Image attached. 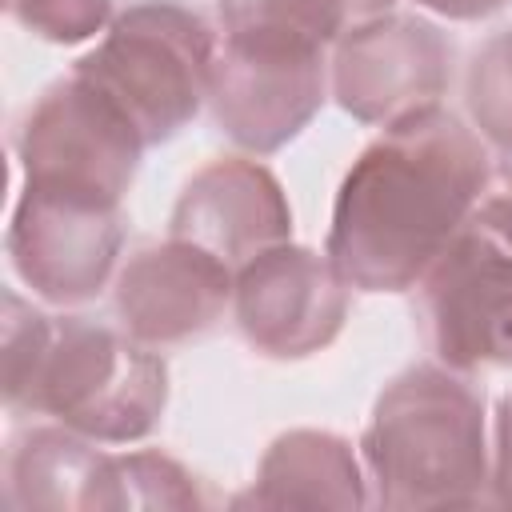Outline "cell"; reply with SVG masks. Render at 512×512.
Here are the masks:
<instances>
[{"mask_svg": "<svg viewBox=\"0 0 512 512\" xmlns=\"http://www.w3.org/2000/svg\"><path fill=\"white\" fill-rule=\"evenodd\" d=\"M52 328H56L52 316L36 312L16 292H4V404L12 412H20L28 388L40 372Z\"/></svg>", "mask_w": 512, "mask_h": 512, "instance_id": "cell-18", "label": "cell"}, {"mask_svg": "<svg viewBox=\"0 0 512 512\" xmlns=\"http://www.w3.org/2000/svg\"><path fill=\"white\" fill-rule=\"evenodd\" d=\"M144 148L148 144L136 124L76 72L52 84L24 112L16 132L24 184L96 196L108 204L124 200Z\"/></svg>", "mask_w": 512, "mask_h": 512, "instance_id": "cell-6", "label": "cell"}, {"mask_svg": "<svg viewBox=\"0 0 512 512\" xmlns=\"http://www.w3.org/2000/svg\"><path fill=\"white\" fill-rule=\"evenodd\" d=\"M168 404V368L148 344L100 320L64 316L20 412H48L96 444L144 440Z\"/></svg>", "mask_w": 512, "mask_h": 512, "instance_id": "cell-4", "label": "cell"}, {"mask_svg": "<svg viewBox=\"0 0 512 512\" xmlns=\"http://www.w3.org/2000/svg\"><path fill=\"white\" fill-rule=\"evenodd\" d=\"M232 312L256 352L304 360L340 336L348 320V280L328 256L288 240L236 268Z\"/></svg>", "mask_w": 512, "mask_h": 512, "instance_id": "cell-10", "label": "cell"}, {"mask_svg": "<svg viewBox=\"0 0 512 512\" xmlns=\"http://www.w3.org/2000/svg\"><path fill=\"white\" fill-rule=\"evenodd\" d=\"M240 508H364L368 480L348 440L296 428L272 440Z\"/></svg>", "mask_w": 512, "mask_h": 512, "instance_id": "cell-13", "label": "cell"}, {"mask_svg": "<svg viewBox=\"0 0 512 512\" xmlns=\"http://www.w3.org/2000/svg\"><path fill=\"white\" fill-rule=\"evenodd\" d=\"M168 236L220 256L232 272L292 240V208L280 180L256 160H212L180 192Z\"/></svg>", "mask_w": 512, "mask_h": 512, "instance_id": "cell-12", "label": "cell"}, {"mask_svg": "<svg viewBox=\"0 0 512 512\" xmlns=\"http://www.w3.org/2000/svg\"><path fill=\"white\" fill-rule=\"evenodd\" d=\"M216 48L212 28L192 8L140 0L108 24L104 40L72 72L96 84L152 148L172 140L208 100Z\"/></svg>", "mask_w": 512, "mask_h": 512, "instance_id": "cell-3", "label": "cell"}, {"mask_svg": "<svg viewBox=\"0 0 512 512\" xmlns=\"http://www.w3.org/2000/svg\"><path fill=\"white\" fill-rule=\"evenodd\" d=\"M492 500L512 508V392L496 408V448H492Z\"/></svg>", "mask_w": 512, "mask_h": 512, "instance_id": "cell-21", "label": "cell"}, {"mask_svg": "<svg viewBox=\"0 0 512 512\" xmlns=\"http://www.w3.org/2000/svg\"><path fill=\"white\" fill-rule=\"evenodd\" d=\"M488 176V152L460 116H404L352 160L324 256L348 288L408 292L456 240Z\"/></svg>", "mask_w": 512, "mask_h": 512, "instance_id": "cell-1", "label": "cell"}, {"mask_svg": "<svg viewBox=\"0 0 512 512\" xmlns=\"http://www.w3.org/2000/svg\"><path fill=\"white\" fill-rule=\"evenodd\" d=\"M108 452L72 428H32L8 452V500L12 508L96 512V492Z\"/></svg>", "mask_w": 512, "mask_h": 512, "instance_id": "cell-14", "label": "cell"}, {"mask_svg": "<svg viewBox=\"0 0 512 512\" xmlns=\"http://www.w3.org/2000/svg\"><path fill=\"white\" fill-rule=\"evenodd\" d=\"M464 228L480 240H488L492 248L512 256V164H504L500 172L488 176V184L480 188Z\"/></svg>", "mask_w": 512, "mask_h": 512, "instance_id": "cell-20", "label": "cell"}, {"mask_svg": "<svg viewBox=\"0 0 512 512\" xmlns=\"http://www.w3.org/2000/svg\"><path fill=\"white\" fill-rule=\"evenodd\" d=\"M324 80V44L280 28H228L208 104L228 140L264 156L308 128L324 104Z\"/></svg>", "mask_w": 512, "mask_h": 512, "instance_id": "cell-5", "label": "cell"}, {"mask_svg": "<svg viewBox=\"0 0 512 512\" xmlns=\"http://www.w3.org/2000/svg\"><path fill=\"white\" fill-rule=\"evenodd\" d=\"M452 76V44L420 16H372L332 52V96L360 124H396L440 108Z\"/></svg>", "mask_w": 512, "mask_h": 512, "instance_id": "cell-8", "label": "cell"}, {"mask_svg": "<svg viewBox=\"0 0 512 512\" xmlns=\"http://www.w3.org/2000/svg\"><path fill=\"white\" fill-rule=\"evenodd\" d=\"M416 4L444 20H484V16H496L500 8H508V0H416Z\"/></svg>", "mask_w": 512, "mask_h": 512, "instance_id": "cell-22", "label": "cell"}, {"mask_svg": "<svg viewBox=\"0 0 512 512\" xmlns=\"http://www.w3.org/2000/svg\"><path fill=\"white\" fill-rule=\"evenodd\" d=\"M124 216L120 204L52 192V188H20L12 224H8V260L16 276L48 304H84L92 300L120 256Z\"/></svg>", "mask_w": 512, "mask_h": 512, "instance_id": "cell-7", "label": "cell"}, {"mask_svg": "<svg viewBox=\"0 0 512 512\" xmlns=\"http://www.w3.org/2000/svg\"><path fill=\"white\" fill-rule=\"evenodd\" d=\"M360 452L380 508H472L492 488L484 400L440 364H416L376 396Z\"/></svg>", "mask_w": 512, "mask_h": 512, "instance_id": "cell-2", "label": "cell"}, {"mask_svg": "<svg viewBox=\"0 0 512 512\" xmlns=\"http://www.w3.org/2000/svg\"><path fill=\"white\" fill-rule=\"evenodd\" d=\"M396 0H216L220 28H280L316 44H336L356 24L392 12Z\"/></svg>", "mask_w": 512, "mask_h": 512, "instance_id": "cell-15", "label": "cell"}, {"mask_svg": "<svg viewBox=\"0 0 512 512\" xmlns=\"http://www.w3.org/2000/svg\"><path fill=\"white\" fill-rule=\"evenodd\" d=\"M464 104L476 132L512 160V28L492 36L468 64Z\"/></svg>", "mask_w": 512, "mask_h": 512, "instance_id": "cell-17", "label": "cell"}, {"mask_svg": "<svg viewBox=\"0 0 512 512\" xmlns=\"http://www.w3.org/2000/svg\"><path fill=\"white\" fill-rule=\"evenodd\" d=\"M12 20L52 44H84L112 24V0H4Z\"/></svg>", "mask_w": 512, "mask_h": 512, "instance_id": "cell-19", "label": "cell"}, {"mask_svg": "<svg viewBox=\"0 0 512 512\" xmlns=\"http://www.w3.org/2000/svg\"><path fill=\"white\" fill-rule=\"evenodd\" d=\"M428 348L452 372L512 364V256L468 228L420 280Z\"/></svg>", "mask_w": 512, "mask_h": 512, "instance_id": "cell-9", "label": "cell"}, {"mask_svg": "<svg viewBox=\"0 0 512 512\" xmlns=\"http://www.w3.org/2000/svg\"><path fill=\"white\" fill-rule=\"evenodd\" d=\"M232 292L236 272L220 256L168 236L128 256L116 272V316L148 348L184 344L224 316Z\"/></svg>", "mask_w": 512, "mask_h": 512, "instance_id": "cell-11", "label": "cell"}, {"mask_svg": "<svg viewBox=\"0 0 512 512\" xmlns=\"http://www.w3.org/2000/svg\"><path fill=\"white\" fill-rule=\"evenodd\" d=\"M196 476L164 452H124L104 460L96 508H200Z\"/></svg>", "mask_w": 512, "mask_h": 512, "instance_id": "cell-16", "label": "cell"}]
</instances>
